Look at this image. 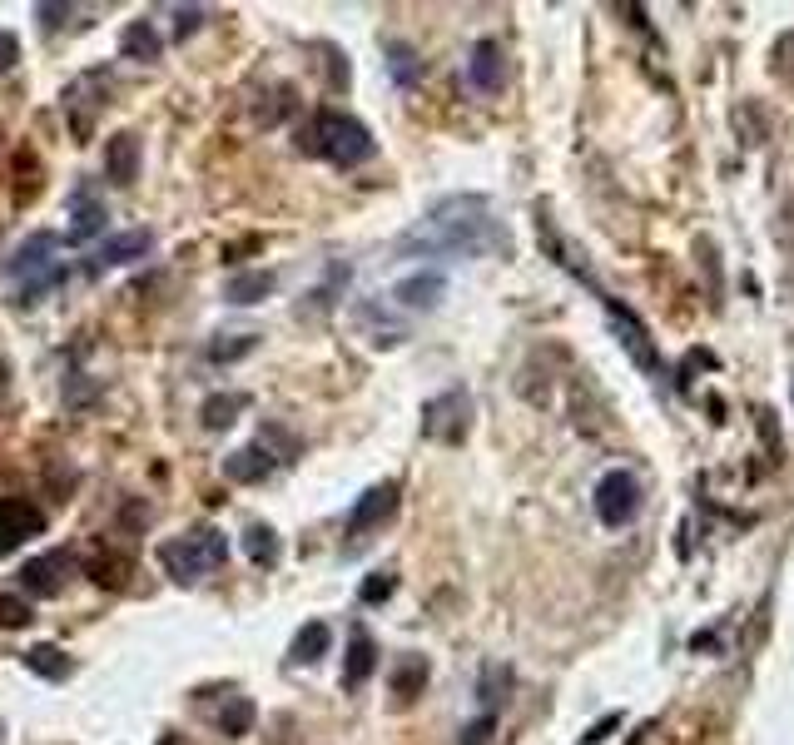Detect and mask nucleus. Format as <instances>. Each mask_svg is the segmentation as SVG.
Here are the masks:
<instances>
[{"label":"nucleus","instance_id":"nucleus-1","mask_svg":"<svg viewBox=\"0 0 794 745\" xmlns=\"http://www.w3.org/2000/svg\"><path fill=\"white\" fill-rule=\"evenodd\" d=\"M502 249V229L477 194H452L432 204V214L402 234V254H492Z\"/></svg>","mask_w":794,"mask_h":745},{"label":"nucleus","instance_id":"nucleus-2","mask_svg":"<svg viewBox=\"0 0 794 745\" xmlns=\"http://www.w3.org/2000/svg\"><path fill=\"white\" fill-rule=\"evenodd\" d=\"M55 254H60V239H55V234H30V239L10 254L5 274H10L20 303H35V298L50 294V289L65 279V264H60Z\"/></svg>","mask_w":794,"mask_h":745},{"label":"nucleus","instance_id":"nucleus-3","mask_svg":"<svg viewBox=\"0 0 794 745\" xmlns=\"http://www.w3.org/2000/svg\"><path fill=\"white\" fill-rule=\"evenodd\" d=\"M308 149L313 154H323L328 164H338V169H353V164H363V159H373V135H368V125H358L353 115H338V110H318L313 115V130H308Z\"/></svg>","mask_w":794,"mask_h":745},{"label":"nucleus","instance_id":"nucleus-4","mask_svg":"<svg viewBox=\"0 0 794 745\" xmlns=\"http://www.w3.org/2000/svg\"><path fill=\"white\" fill-rule=\"evenodd\" d=\"M224 557H229V542H224L219 527H194V532L169 537V542L159 547V567H164L174 582H199L204 572L224 567Z\"/></svg>","mask_w":794,"mask_h":745},{"label":"nucleus","instance_id":"nucleus-5","mask_svg":"<svg viewBox=\"0 0 794 745\" xmlns=\"http://www.w3.org/2000/svg\"><path fill=\"white\" fill-rule=\"evenodd\" d=\"M636 512H641V482H636V472H626V467L606 472L596 482V517L606 527H626Z\"/></svg>","mask_w":794,"mask_h":745},{"label":"nucleus","instance_id":"nucleus-6","mask_svg":"<svg viewBox=\"0 0 794 745\" xmlns=\"http://www.w3.org/2000/svg\"><path fill=\"white\" fill-rule=\"evenodd\" d=\"M45 532V512L25 497H0V552H15L25 537Z\"/></svg>","mask_w":794,"mask_h":745},{"label":"nucleus","instance_id":"nucleus-7","mask_svg":"<svg viewBox=\"0 0 794 745\" xmlns=\"http://www.w3.org/2000/svg\"><path fill=\"white\" fill-rule=\"evenodd\" d=\"M397 482H378V487H368L363 497H358V507L348 512V537H363V532H373V527H383L388 517L397 512Z\"/></svg>","mask_w":794,"mask_h":745},{"label":"nucleus","instance_id":"nucleus-8","mask_svg":"<svg viewBox=\"0 0 794 745\" xmlns=\"http://www.w3.org/2000/svg\"><path fill=\"white\" fill-rule=\"evenodd\" d=\"M422 433H427V438H442V443H457V438L467 433V393H442L437 403H427Z\"/></svg>","mask_w":794,"mask_h":745},{"label":"nucleus","instance_id":"nucleus-9","mask_svg":"<svg viewBox=\"0 0 794 745\" xmlns=\"http://www.w3.org/2000/svg\"><path fill=\"white\" fill-rule=\"evenodd\" d=\"M149 249H154V234H149V229H125V234L105 239V244L90 254V274H100V269H120V264H134V259H144Z\"/></svg>","mask_w":794,"mask_h":745},{"label":"nucleus","instance_id":"nucleus-10","mask_svg":"<svg viewBox=\"0 0 794 745\" xmlns=\"http://www.w3.org/2000/svg\"><path fill=\"white\" fill-rule=\"evenodd\" d=\"M65 577H70V557L65 552H45V557H30L20 567V587L30 596H60Z\"/></svg>","mask_w":794,"mask_h":745},{"label":"nucleus","instance_id":"nucleus-11","mask_svg":"<svg viewBox=\"0 0 794 745\" xmlns=\"http://www.w3.org/2000/svg\"><path fill=\"white\" fill-rule=\"evenodd\" d=\"M467 85L477 95H497L502 90V45L497 40H477L467 55Z\"/></svg>","mask_w":794,"mask_h":745},{"label":"nucleus","instance_id":"nucleus-12","mask_svg":"<svg viewBox=\"0 0 794 745\" xmlns=\"http://www.w3.org/2000/svg\"><path fill=\"white\" fill-rule=\"evenodd\" d=\"M105 219H110L105 204L90 194V184H80V189L70 194V234H65V239H70V244H90V239L105 229Z\"/></svg>","mask_w":794,"mask_h":745},{"label":"nucleus","instance_id":"nucleus-13","mask_svg":"<svg viewBox=\"0 0 794 745\" xmlns=\"http://www.w3.org/2000/svg\"><path fill=\"white\" fill-rule=\"evenodd\" d=\"M442 289H447V279L437 274V269H422V274H407L402 284L393 289V298L402 303V308H437V298H442Z\"/></svg>","mask_w":794,"mask_h":745},{"label":"nucleus","instance_id":"nucleus-14","mask_svg":"<svg viewBox=\"0 0 794 745\" xmlns=\"http://www.w3.org/2000/svg\"><path fill=\"white\" fill-rule=\"evenodd\" d=\"M268 472H273V452H268L264 443L239 447V452L224 457V477H229V482H264Z\"/></svg>","mask_w":794,"mask_h":745},{"label":"nucleus","instance_id":"nucleus-15","mask_svg":"<svg viewBox=\"0 0 794 745\" xmlns=\"http://www.w3.org/2000/svg\"><path fill=\"white\" fill-rule=\"evenodd\" d=\"M373 666H378V646H373V636L358 626L353 631V641H348V661H343V686L348 691H358L368 676H373Z\"/></svg>","mask_w":794,"mask_h":745},{"label":"nucleus","instance_id":"nucleus-16","mask_svg":"<svg viewBox=\"0 0 794 745\" xmlns=\"http://www.w3.org/2000/svg\"><path fill=\"white\" fill-rule=\"evenodd\" d=\"M105 174L115 179V184H134V174H139V135H115V140H105Z\"/></svg>","mask_w":794,"mask_h":745},{"label":"nucleus","instance_id":"nucleus-17","mask_svg":"<svg viewBox=\"0 0 794 745\" xmlns=\"http://www.w3.org/2000/svg\"><path fill=\"white\" fill-rule=\"evenodd\" d=\"M273 284H278V279H273L268 269H254V274H234V279L224 284V298H229V303H259V298L273 294Z\"/></svg>","mask_w":794,"mask_h":745},{"label":"nucleus","instance_id":"nucleus-18","mask_svg":"<svg viewBox=\"0 0 794 745\" xmlns=\"http://www.w3.org/2000/svg\"><path fill=\"white\" fill-rule=\"evenodd\" d=\"M120 50H125V60H159V35H154V25H149V20H130L125 35H120Z\"/></svg>","mask_w":794,"mask_h":745},{"label":"nucleus","instance_id":"nucleus-19","mask_svg":"<svg viewBox=\"0 0 794 745\" xmlns=\"http://www.w3.org/2000/svg\"><path fill=\"white\" fill-rule=\"evenodd\" d=\"M328 641H333V631L323 626V621H308L303 631H298V641H293V661H323L328 656Z\"/></svg>","mask_w":794,"mask_h":745},{"label":"nucleus","instance_id":"nucleus-20","mask_svg":"<svg viewBox=\"0 0 794 745\" xmlns=\"http://www.w3.org/2000/svg\"><path fill=\"white\" fill-rule=\"evenodd\" d=\"M25 666H30L35 676H45V681H65V676H70V661H65L60 646H30V651H25Z\"/></svg>","mask_w":794,"mask_h":745},{"label":"nucleus","instance_id":"nucleus-21","mask_svg":"<svg viewBox=\"0 0 794 745\" xmlns=\"http://www.w3.org/2000/svg\"><path fill=\"white\" fill-rule=\"evenodd\" d=\"M249 408V393H224V398H209L204 403V428H229L234 423V413H244Z\"/></svg>","mask_w":794,"mask_h":745},{"label":"nucleus","instance_id":"nucleus-22","mask_svg":"<svg viewBox=\"0 0 794 745\" xmlns=\"http://www.w3.org/2000/svg\"><path fill=\"white\" fill-rule=\"evenodd\" d=\"M249 726H254V701L249 696H229L224 711H219V731L224 736H244Z\"/></svg>","mask_w":794,"mask_h":745},{"label":"nucleus","instance_id":"nucleus-23","mask_svg":"<svg viewBox=\"0 0 794 745\" xmlns=\"http://www.w3.org/2000/svg\"><path fill=\"white\" fill-rule=\"evenodd\" d=\"M244 547H249V557H254L259 567H273V562H278V537H273V527H249V532H244Z\"/></svg>","mask_w":794,"mask_h":745},{"label":"nucleus","instance_id":"nucleus-24","mask_svg":"<svg viewBox=\"0 0 794 745\" xmlns=\"http://www.w3.org/2000/svg\"><path fill=\"white\" fill-rule=\"evenodd\" d=\"M254 348H259V333H239V338H229V343L219 338V343L209 348V358H214V363H234V358H244V353H254Z\"/></svg>","mask_w":794,"mask_h":745},{"label":"nucleus","instance_id":"nucleus-25","mask_svg":"<svg viewBox=\"0 0 794 745\" xmlns=\"http://www.w3.org/2000/svg\"><path fill=\"white\" fill-rule=\"evenodd\" d=\"M25 621H30V601L15 592H0V631H15Z\"/></svg>","mask_w":794,"mask_h":745},{"label":"nucleus","instance_id":"nucleus-26","mask_svg":"<svg viewBox=\"0 0 794 745\" xmlns=\"http://www.w3.org/2000/svg\"><path fill=\"white\" fill-rule=\"evenodd\" d=\"M388 55H393V60H388L393 80H397V85H412V80H417V60H412V50H407V45H393Z\"/></svg>","mask_w":794,"mask_h":745},{"label":"nucleus","instance_id":"nucleus-27","mask_svg":"<svg viewBox=\"0 0 794 745\" xmlns=\"http://www.w3.org/2000/svg\"><path fill=\"white\" fill-rule=\"evenodd\" d=\"M422 681H427V666H422V661H407V666L393 676V691H397V696H412Z\"/></svg>","mask_w":794,"mask_h":745},{"label":"nucleus","instance_id":"nucleus-28","mask_svg":"<svg viewBox=\"0 0 794 745\" xmlns=\"http://www.w3.org/2000/svg\"><path fill=\"white\" fill-rule=\"evenodd\" d=\"M393 572H378V577H368L363 582V601H383V596H393Z\"/></svg>","mask_w":794,"mask_h":745},{"label":"nucleus","instance_id":"nucleus-29","mask_svg":"<svg viewBox=\"0 0 794 745\" xmlns=\"http://www.w3.org/2000/svg\"><path fill=\"white\" fill-rule=\"evenodd\" d=\"M487 736H492V716H482V721H472V726L462 731V745H487Z\"/></svg>","mask_w":794,"mask_h":745},{"label":"nucleus","instance_id":"nucleus-30","mask_svg":"<svg viewBox=\"0 0 794 745\" xmlns=\"http://www.w3.org/2000/svg\"><path fill=\"white\" fill-rule=\"evenodd\" d=\"M15 55H20V40H15L10 30H0V70H10V65H15Z\"/></svg>","mask_w":794,"mask_h":745},{"label":"nucleus","instance_id":"nucleus-31","mask_svg":"<svg viewBox=\"0 0 794 745\" xmlns=\"http://www.w3.org/2000/svg\"><path fill=\"white\" fill-rule=\"evenodd\" d=\"M199 20H204V10H199V5H194V10H179V25H174V30H179V40H184V35H194V30H199Z\"/></svg>","mask_w":794,"mask_h":745},{"label":"nucleus","instance_id":"nucleus-32","mask_svg":"<svg viewBox=\"0 0 794 745\" xmlns=\"http://www.w3.org/2000/svg\"><path fill=\"white\" fill-rule=\"evenodd\" d=\"M40 15H45V25H60V15H70L65 5H40Z\"/></svg>","mask_w":794,"mask_h":745}]
</instances>
